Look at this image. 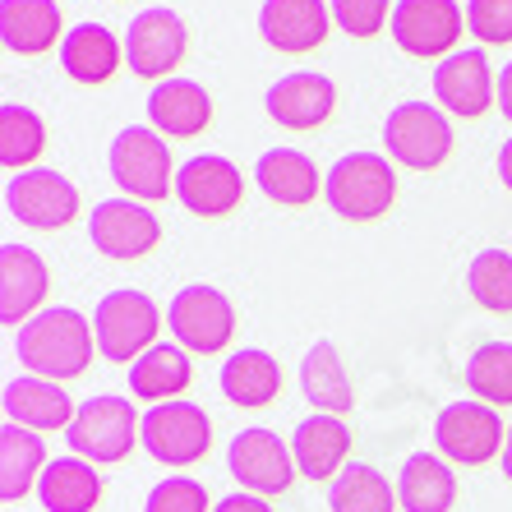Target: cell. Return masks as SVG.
<instances>
[{"instance_id":"obj_1","label":"cell","mask_w":512,"mask_h":512,"mask_svg":"<svg viewBox=\"0 0 512 512\" xmlns=\"http://www.w3.org/2000/svg\"><path fill=\"white\" fill-rule=\"evenodd\" d=\"M93 351H97L93 323L79 310H65V305L33 314V319L14 333V356L24 360V370L37 374V379H51V383L79 379V374L93 365Z\"/></svg>"},{"instance_id":"obj_2","label":"cell","mask_w":512,"mask_h":512,"mask_svg":"<svg viewBox=\"0 0 512 512\" xmlns=\"http://www.w3.org/2000/svg\"><path fill=\"white\" fill-rule=\"evenodd\" d=\"M323 199L346 222H374L397 203V167L383 153H346L323 176Z\"/></svg>"},{"instance_id":"obj_3","label":"cell","mask_w":512,"mask_h":512,"mask_svg":"<svg viewBox=\"0 0 512 512\" xmlns=\"http://www.w3.org/2000/svg\"><path fill=\"white\" fill-rule=\"evenodd\" d=\"M139 411H134L130 397H116V393H97L79 406L74 425L65 429L70 439V453L84 457L93 466H116L134 453L139 443Z\"/></svg>"},{"instance_id":"obj_4","label":"cell","mask_w":512,"mask_h":512,"mask_svg":"<svg viewBox=\"0 0 512 512\" xmlns=\"http://www.w3.org/2000/svg\"><path fill=\"white\" fill-rule=\"evenodd\" d=\"M107 167H111V180L125 190V199L162 203L171 190H176L171 148L153 125H125V130L111 139Z\"/></svg>"},{"instance_id":"obj_5","label":"cell","mask_w":512,"mask_h":512,"mask_svg":"<svg viewBox=\"0 0 512 512\" xmlns=\"http://www.w3.org/2000/svg\"><path fill=\"white\" fill-rule=\"evenodd\" d=\"M383 153L406 171H434L453 153V125L434 102H397L383 120Z\"/></svg>"},{"instance_id":"obj_6","label":"cell","mask_w":512,"mask_h":512,"mask_svg":"<svg viewBox=\"0 0 512 512\" xmlns=\"http://www.w3.org/2000/svg\"><path fill=\"white\" fill-rule=\"evenodd\" d=\"M139 443L153 462L180 471V466H194L208 457V448H213V420H208V411L199 402L176 397V402L148 406V416L139 425Z\"/></svg>"},{"instance_id":"obj_7","label":"cell","mask_w":512,"mask_h":512,"mask_svg":"<svg viewBox=\"0 0 512 512\" xmlns=\"http://www.w3.org/2000/svg\"><path fill=\"white\" fill-rule=\"evenodd\" d=\"M157 328H162V314H157L153 296H143V291H111L93 310L97 351L116 365H134L143 351H153Z\"/></svg>"},{"instance_id":"obj_8","label":"cell","mask_w":512,"mask_h":512,"mask_svg":"<svg viewBox=\"0 0 512 512\" xmlns=\"http://www.w3.org/2000/svg\"><path fill=\"white\" fill-rule=\"evenodd\" d=\"M167 328L190 356H217L236 333V305L208 282L180 286L167 305Z\"/></svg>"},{"instance_id":"obj_9","label":"cell","mask_w":512,"mask_h":512,"mask_svg":"<svg viewBox=\"0 0 512 512\" xmlns=\"http://www.w3.org/2000/svg\"><path fill=\"white\" fill-rule=\"evenodd\" d=\"M508 443V429H503V416L499 406L480 402H448L434 420V448H439L448 462L457 466H485L503 453Z\"/></svg>"},{"instance_id":"obj_10","label":"cell","mask_w":512,"mask_h":512,"mask_svg":"<svg viewBox=\"0 0 512 512\" xmlns=\"http://www.w3.org/2000/svg\"><path fill=\"white\" fill-rule=\"evenodd\" d=\"M5 208L28 231H60L79 217V185L51 167H33L24 176H10Z\"/></svg>"},{"instance_id":"obj_11","label":"cell","mask_w":512,"mask_h":512,"mask_svg":"<svg viewBox=\"0 0 512 512\" xmlns=\"http://www.w3.org/2000/svg\"><path fill=\"white\" fill-rule=\"evenodd\" d=\"M393 42L416 60H439L457 51V37L466 33V10L457 0H397Z\"/></svg>"},{"instance_id":"obj_12","label":"cell","mask_w":512,"mask_h":512,"mask_svg":"<svg viewBox=\"0 0 512 512\" xmlns=\"http://www.w3.org/2000/svg\"><path fill=\"white\" fill-rule=\"evenodd\" d=\"M185 47H190V28L167 5L134 14L130 28H125V65L139 79H157V84L171 79V70L185 60Z\"/></svg>"},{"instance_id":"obj_13","label":"cell","mask_w":512,"mask_h":512,"mask_svg":"<svg viewBox=\"0 0 512 512\" xmlns=\"http://www.w3.org/2000/svg\"><path fill=\"white\" fill-rule=\"evenodd\" d=\"M88 240H93L107 259L130 263V259H143V254L157 250L162 222H157V213H148V203H139V199H102L93 213H88Z\"/></svg>"},{"instance_id":"obj_14","label":"cell","mask_w":512,"mask_h":512,"mask_svg":"<svg viewBox=\"0 0 512 512\" xmlns=\"http://www.w3.org/2000/svg\"><path fill=\"white\" fill-rule=\"evenodd\" d=\"M227 471L236 476L240 489H250L259 499L286 494L291 480L300 476L291 448L277 439L273 429H245V434H236L227 448Z\"/></svg>"},{"instance_id":"obj_15","label":"cell","mask_w":512,"mask_h":512,"mask_svg":"<svg viewBox=\"0 0 512 512\" xmlns=\"http://www.w3.org/2000/svg\"><path fill=\"white\" fill-rule=\"evenodd\" d=\"M434 97L443 111H453L462 120L485 116L489 107H499V79L489 70V56L480 47L453 51L434 65Z\"/></svg>"},{"instance_id":"obj_16","label":"cell","mask_w":512,"mask_h":512,"mask_svg":"<svg viewBox=\"0 0 512 512\" xmlns=\"http://www.w3.org/2000/svg\"><path fill=\"white\" fill-rule=\"evenodd\" d=\"M176 199L194 217H227L245 199V176H240V167L231 157L199 153L176 171Z\"/></svg>"},{"instance_id":"obj_17","label":"cell","mask_w":512,"mask_h":512,"mask_svg":"<svg viewBox=\"0 0 512 512\" xmlns=\"http://www.w3.org/2000/svg\"><path fill=\"white\" fill-rule=\"evenodd\" d=\"M259 33L282 56H310L333 33V10L323 0H263Z\"/></svg>"},{"instance_id":"obj_18","label":"cell","mask_w":512,"mask_h":512,"mask_svg":"<svg viewBox=\"0 0 512 512\" xmlns=\"http://www.w3.org/2000/svg\"><path fill=\"white\" fill-rule=\"evenodd\" d=\"M337 107V88L328 74H314V70H296L286 74V79H277L273 88H268V97H263V111L273 116V125H282V130H319L323 120L333 116Z\"/></svg>"},{"instance_id":"obj_19","label":"cell","mask_w":512,"mask_h":512,"mask_svg":"<svg viewBox=\"0 0 512 512\" xmlns=\"http://www.w3.org/2000/svg\"><path fill=\"white\" fill-rule=\"evenodd\" d=\"M51 273L42 254H33L28 245H5L0 250V319L10 328H24L33 314H42V300H47Z\"/></svg>"},{"instance_id":"obj_20","label":"cell","mask_w":512,"mask_h":512,"mask_svg":"<svg viewBox=\"0 0 512 512\" xmlns=\"http://www.w3.org/2000/svg\"><path fill=\"white\" fill-rule=\"evenodd\" d=\"M148 125L162 139H199L213 125V97L194 79H162L148 93Z\"/></svg>"},{"instance_id":"obj_21","label":"cell","mask_w":512,"mask_h":512,"mask_svg":"<svg viewBox=\"0 0 512 512\" xmlns=\"http://www.w3.org/2000/svg\"><path fill=\"white\" fill-rule=\"evenodd\" d=\"M346 453H351V429H346L342 416H305L291 434V457H296V471L305 480H337L346 466Z\"/></svg>"},{"instance_id":"obj_22","label":"cell","mask_w":512,"mask_h":512,"mask_svg":"<svg viewBox=\"0 0 512 512\" xmlns=\"http://www.w3.org/2000/svg\"><path fill=\"white\" fill-rule=\"evenodd\" d=\"M5 420L24 429H37V434H51V429H70L79 406L70 402V393L51 379H37V374H24V379L5 383Z\"/></svg>"},{"instance_id":"obj_23","label":"cell","mask_w":512,"mask_h":512,"mask_svg":"<svg viewBox=\"0 0 512 512\" xmlns=\"http://www.w3.org/2000/svg\"><path fill=\"white\" fill-rule=\"evenodd\" d=\"M254 185L273 203H282V208H305V203L319 199L323 176L310 153H300V148H268L254 162Z\"/></svg>"},{"instance_id":"obj_24","label":"cell","mask_w":512,"mask_h":512,"mask_svg":"<svg viewBox=\"0 0 512 512\" xmlns=\"http://www.w3.org/2000/svg\"><path fill=\"white\" fill-rule=\"evenodd\" d=\"M0 37L14 56H42L65 42L56 0H0Z\"/></svg>"},{"instance_id":"obj_25","label":"cell","mask_w":512,"mask_h":512,"mask_svg":"<svg viewBox=\"0 0 512 512\" xmlns=\"http://www.w3.org/2000/svg\"><path fill=\"white\" fill-rule=\"evenodd\" d=\"M194 383V360L180 342H157L153 351H143L130 365V393L139 402H176L185 388Z\"/></svg>"},{"instance_id":"obj_26","label":"cell","mask_w":512,"mask_h":512,"mask_svg":"<svg viewBox=\"0 0 512 512\" xmlns=\"http://www.w3.org/2000/svg\"><path fill=\"white\" fill-rule=\"evenodd\" d=\"M300 393L310 397V406L323 411V416H346V411L356 406L351 374H346L342 356H337V346L328 342V337H319V342L305 351V360H300Z\"/></svg>"},{"instance_id":"obj_27","label":"cell","mask_w":512,"mask_h":512,"mask_svg":"<svg viewBox=\"0 0 512 512\" xmlns=\"http://www.w3.org/2000/svg\"><path fill=\"white\" fill-rule=\"evenodd\" d=\"M120 60H125V42H116V33L102 24H79L60 42V65H65V74L74 84L84 88L107 84Z\"/></svg>"},{"instance_id":"obj_28","label":"cell","mask_w":512,"mask_h":512,"mask_svg":"<svg viewBox=\"0 0 512 512\" xmlns=\"http://www.w3.org/2000/svg\"><path fill=\"white\" fill-rule=\"evenodd\" d=\"M397 503L402 512H453L457 503V476L448 471V457L411 453L397 476Z\"/></svg>"},{"instance_id":"obj_29","label":"cell","mask_w":512,"mask_h":512,"mask_svg":"<svg viewBox=\"0 0 512 512\" xmlns=\"http://www.w3.org/2000/svg\"><path fill=\"white\" fill-rule=\"evenodd\" d=\"M37 499L47 512H93L102 503V471L84 457H56V462L42 471V485H37Z\"/></svg>"},{"instance_id":"obj_30","label":"cell","mask_w":512,"mask_h":512,"mask_svg":"<svg viewBox=\"0 0 512 512\" xmlns=\"http://www.w3.org/2000/svg\"><path fill=\"white\" fill-rule=\"evenodd\" d=\"M47 466L51 462H47L42 434L5 420V429H0V494H5V503L24 499L33 485H42V471H47Z\"/></svg>"},{"instance_id":"obj_31","label":"cell","mask_w":512,"mask_h":512,"mask_svg":"<svg viewBox=\"0 0 512 512\" xmlns=\"http://www.w3.org/2000/svg\"><path fill=\"white\" fill-rule=\"evenodd\" d=\"M222 393L227 402L236 406H268L277 393H282V370H277V360L259 346H245L236 356L222 365Z\"/></svg>"},{"instance_id":"obj_32","label":"cell","mask_w":512,"mask_h":512,"mask_svg":"<svg viewBox=\"0 0 512 512\" xmlns=\"http://www.w3.org/2000/svg\"><path fill=\"white\" fill-rule=\"evenodd\" d=\"M328 508L333 512H397V489L388 485L379 466L370 462H346L342 476L328 489Z\"/></svg>"},{"instance_id":"obj_33","label":"cell","mask_w":512,"mask_h":512,"mask_svg":"<svg viewBox=\"0 0 512 512\" xmlns=\"http://www.w3.org/2000/svg\"><path fill=\"white\" fill-rule=\"evenodd\" d=\"M42 148H47V120L24 102H5L0 107V162L10 171H33Z\"/></svg>"},{"instance_id":"obj_34","label":"cell","mask_w":512,"mask_h":512,"mask_svg":"<svg viewBox=\"0 0 512 512\" xmlns=\"http://www.w3.org/2000/svg\"><path fill=\"white\" fill-rule=\"evenodd\" d=\"M466 388L489 406H512V342H485L466 360Z\"/></svg>"},{"instance_id":"obj_35","label":"cell","mask_w":512,"mask_h":512,"mask_svg":"<svg viewBox=\"0 0 512 512\" xmlns=\"http://www.w3.org/2000/svg\"><path fill=\"white\" fill-rule=\"evenodd\" d=\"M466 291L480 310L512 314V254L508 250H480L466 268Z\"/></svg>"},{"instance_id":"obj_36","label":"cell","mask_w":512,"mask_h":512,"mask_svg":"<svg viewBox=\"0 0 512 512\" xmlns=\"http://www.w3.org/2000/svg\"><path fill=\"white\" fill-rule=\"evenodd\" d=\"M328 10H333V24L351 37H374L383 28L393 24V0H328Z\"/></svg>"},{"instance_id":"obj_37","label":"cell","mask_w":512,"mask_h":512,"mask_svg":"<svg viewBox=\"0 0 512 512\" xmlns=\"http://www.w3.org/2000/svg\"><path fill=\"white\" fill-rule=\"evenodd\" d=\"M143 512H213V503H208V489H203L199 480L167 476V480H157V485L148 489Z\"/></svg>"},{"instance_id":"obj_38","label":"cell","mask_w":512,"mask_h":512,"mask_svg":"<svg viewBox=\"0 0 512 512\" xmlns=\"http://www.w3.org/2000/svg\"><path fill=\"white\" fill-rule=\"evenodd\" d=\"M466 28L480 47H508L512 42V0H471Z\"/></svg>"},{"instance_id":"obj_39","label":"cell","mask_w":512,"mask_h":512,"mask_svg":"<svg viewBox=\"0 0 512 512\" xmlns=\"http://www.w3.org/2000/svg\"><path fill=\"white\" fill-rule=\"evenodd\" d=\"M213 512H273V508H268V499L250 494V489H236V494H227V499H217Z\"/></svg>"},{"instance_id":"obj_40","label":"cell","mask_w":512,"mask_h":512,"mask_svg":"<svg viewBox=\"0 0 512 512\" xmlns=\"http://www.w3.org/2000/svg\"><path fill=\"white\" fill-rule=\"evenodd\" d=\"M499 111L512 120V60L503 65V74H499Z\"/></svg>"},{"instance_id":"obj_41","label":"cell","mask_w":512,"mask_h":512,"mask_svg":"<svg viewBox=\"0 0 512 512\" xmlns=\"http://www.w3.org/2000/svg\"><path fill=\"white\" fill-rule=\"evenodd\" d=\"M499 180H503V190L512 194V139L499 148Z\"/></svg>"},{"instance_id":"obj_42","label":"cell","mask_w":512,"mask_h":512,"mask_svg":"<svg viewBox=\"0 0 512 512\" xmlns=\"http://www.w3.org/2000/svg\"><path fill=\"white\" fill-rule=\"evenodd\" d=\"M503 476L512 485V425H508V443H503Z\"/></svg>"}]
</instances>
